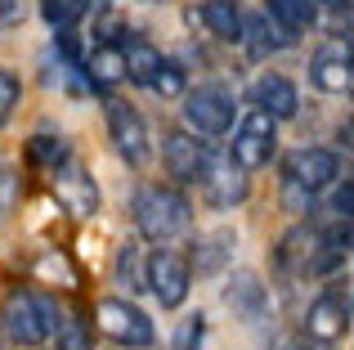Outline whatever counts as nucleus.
<instances>
[{"label": "nucleus", "instance_id": "f257e3e1", "mask_svg": "<svg viewBox=\"0 0 354 350\" xmlns=\"http://www.w3.org/2000/svg\"><path fill=\"white\" fill-rule=\"evenodd\" d=\"M135 211V229L148 238V243H166V238L184 234L193 220V207L180 189H166V184H144L130 202Z\"/></svg>", "mask_w": 354, "mask_h": 350}, {"label": "nucleus", "instance_id": "f03ea898", "mask_svg": "<svg viewBox=\"0 0 354 350\" xmlns=\"http://www.w3.org/2000/svg\"><path fill=\"white\" fill-rule=\"evenodd\" d=\"M274 149H278L274 117L247 113V117L238 122V131H234V144H229V162H234L238 171H260V167H269Z\"/></svg>", "mask_w": 354, "mask_h": 350}, {"label": "nucleus", "instance_id": "7ed1b4c3", "mask_svg": "<svg viewBox=\"0 0 354 350\" xmlns=\"http://www.w3.org/2000/svg\"><path fill=\"white\" fill-rule=\"evenodd\" d=\"M184 122L193 126L198 135H225L234 126V95L225 86H198V90H184Z\"/></svg>", "mask_w": 354, "mask_h": 350}, {"label": "nucleus", "instance_id": "20e7f679", "mask_svg": "<svg viewBox=\"0 0 354 350\" xmlns=\"http://www.w3.org/2000/svg\"><path fill=\"white\" fill-rule=\"evenodd\" d=\"M95 315H99V328H104L117 346H148L153 342V319L139 306H130L126 297H104L95 306Z\"/></svg>", "mask_w": 354, "mask_h": 350}, {"label": "nucleus", "instance_id": "39448f33", "mask_svg": "<svg viewBox=\"0 0 354 350\" xmlns=\"http://www.w3.org/2000/svg\"><path fill=\"white\" fill-rule=\"evenodd\" d=\"M144 283L153 288V297L162 301L166 310L184 306V297H189V283H193V265L184 261V256L175 252H153L144 265Z\"/></svg>", "mask_w": 354, "mask_h": 350}, {"label": "nucleus", "instance_id": "423d86ee", "mask_svg": "<svg viewBox=\"0 0 354 350\" xmlns=\"http://www.w3.org/2000/svg\"><path fill=\"white\" fill-rule=\"evenodd\" d=\"M108 135H113L117 153L130 162V167H144L148 162V126L130 104H117V99L108 104Z\"/></svg>", "mask_w": 354, "mask_h": 350}, {"label": "nucleus", "instance_id": "0eeeda50", "mask_svg": "<svg viewBox=\"0 0 354 350\" xmlns=\"http://www.w3.org/2000/svg\"><path fill=\"white\" fill-rule=\"evenodd\" d=\"M310 81L323 90V95H350L354 72H350V45L346 41H328L314 50L310 59Z\"/></svg>", "mask_w": 354, "mask_h": 350}, {"label": "nucleus", "instance_id": "6e6552de", "mask_svg": "<svg viewBox=\"0 0 354 350\" xmlns=\"http://www.w3.org/2000/svg\"><path fill=\"white\" fill-rule=\"evenodd\" d=\"M341 175V162L332 149H301L287 158V184H296L301 193H319Z\"/></svg>", "mask_w": 354, "mask_h": 350}, {"label": "nucleus", "instance_id": "1a4fd4ad", "mask_svg": "<svg viewBox=\"0 0 354 350\" xmlns=\"http://www.w3.org/2000/svg\"><path fill=\"white\" fill-rule=\"evenodd\" d=\"M162 162L180 184H198L202 171H207V162H211V153H207L202 140H193V135H184V131H171L162 140Z\"/></svg>", "mask_w": 354, "mask_h": 350}, {"label": "nucleus", "instance_id": "9d476101", "mask_svg": "<svg viewBox=\"0 0 354 350\" xmlns=\"http://www.w3.org/2000/svg\"><path fill=\"white\" fill-rule=\"evenodd\" d=\"M50 180H54V198L63 202V211H72V216H95L99 211V184L90 180V171L63 162L59 171H50Z\"/></svg>", "mask_w": 354, "mask_h": 350}, {"label": "nucleus", "instance_id": "9b49d317", "mask_svg": "<svg viewBox=\"0 0 354 350\" xmlns=\"http://www.w3.org/2000/svg\"><path fill=\"white\" fill-rule=\"evenodd\" d=\"M0 324H5L9 342H18V346H41L45 342V324H41V310H36L32 292H9L5 310H0Z\"/></svg>", "mask_w": 354, "mask_h": 350}, {"label": "nucleus", "instance_id": "f8f14e48", "mask_svg": "<svg viewBox=\"0 0 354 350\" xmlns=\"http://www.w3.org/2000/svg\"><path fill=\"white\" fill-rule=\"evenodd\" d=\"M251 104H256V113L274 117V122H283V117H296V108H301V95H296V86L283 77V72H265V77L251 81Z\"/></svg>", "mask_w": 354, "mask_h": 350}, {"label": "nucleus", "instance_id": "ddd939ff", "mask_svg": "<svg viewBox=\"0 0 354 350\" xmlns=\"http://www.w3.org/2000/svg\"><path fill=\"white\" fill-rule=\"evenodd\" d=\"M346 328H350V301L337 292H323L305 315V333L314 342H337V337H346Z\"/></svg>", "mask_w": 354, "mask_h": 350}, {"label": "nucleus", "instance_id": "4468645a", "mask_svg": "<svg viewBox=\"0 0 354 350\" xmlns=\"http://www.w3.org/2000/svg\"><path fill=\"white\" fill-rule=\"evenodd\" d=\"M189 23L211 32L216 41H242V9L234 0H202V5H189Z\"/></svg>", "mask_w": 354, "mask_h": 350}, {"label": "nucleus", "instance_id": "2eb2a0df", "mask_svg": "<svg viewBox=\"0 0 354 350\" xmlns=\"http://www.w3.org/2000/svg\"><path fill=\"white\" fill-rule=\"evenodd\" d=\"M202 189H207V198L216 202V207H238L242 198H247V171H238L234 162H207V171H202Z\"/></svg>", "mask_w": 354, "mask_h": 350}, {"label": "nucleus", "instance_id": "dca6fc26", "mask_svg": "<svg viewBox=\"0 0 354 350\" xmlns=\"http://www.w3.org/2000/svg\"><path fill=\"white\" fill-rule=\"evenodd\" d=\"M81 72H86V81L95 90H113L117 81H126V63H121V45H99V50H90L86 59H81Z\"/></svg>", "mask_w": 354, "mask_h": 350}, {"label": "nucleus", "instance_id": "f3484780", "mask_svg": "<svg viewBox=\"0 0 354 350\" xmlns=\"http://www.w3.org/2000/svg\"><path fill=\"white\" fill-rule=\"evenodd\" d=\"M350 256V220L332 225L323 238H314V252H310V270L314 274H332L341 261Z\"/></svg>", "mask_w": 354, "mask_h": 350}, {"label": "nucleus", "instance_id": "a211bd4d", "mask_svg": "<svg viewBox=\"0 0 354 350\" xmlns=\"http://www.w3.org/2000/svg\"><path fill=\"white\" fill-rule=\"evenodd\" d=\"M242 45H247L251 54H278V50H287L292 45V36L283 32V27H269V18L265 14H242Z\"/></svg>", "mask_w": 354, "mask_h": 350}, {"label": "nucleus", "instance_id": "6ab92c4d", "mask_svg": "<svg viewBox=\"0 0 354 350\" xmlns=\"http://www.w3.org/2000/svg\"><path fill=\"white\" fill-rule=\"evenodd\" d=\"M225 301H229V310H234V315L260 319V310H265V283H260L251 270H238L234 283L225 288Z\"/></svg>", "mask_w": 354, "mask_h": 350}, {"label": "nucleus", "instance_id": "aec40b11", "mask_svg": "<svg viewBox=\"0 0 354 350\" xmlns=\"http://www.w3.org/2000/svg\"><path fill=\"white\" fill-rule=\"evenodd\" d=\"M269 18H274L287 36H296V32H305V27H314L319 5H314V0H269Z\"/></svg>", "mask_w": 354, "mask_h": 350}, {"label": "nucleus", "instance_id": "412c9836", "mask_svg": "<svg viewBox=\"0 0 354 350\" xmlns=\"http://www.w3.org/2000/svg\"><path fill=\"white\" fill-rule=\"evenodd\" d=\"M229 252H234V234H229V229H216V234L198 238V252H193V265H198V274H216L220 265L229 261Z\"/></svg>", "mask_w": 354, "mask_h": 350}, {"label": "nucleus", "instance_id": "4be33fe9", "mask_svg": "<svg viewBox=\"0 0 354 350\" xmlns=\"http://www.w3.org/2000/svg\"><path fill=\"white\" fill-rule=\"evenodd\" d=\"M121 63H126V81H139V86H148L157 72V63H162V50H153L148 41H130L126 50H121Z\"/></svg>", "mask_w": 354, "mask_h": 350}, {"label": "nucleus", "instance_id": "5701e85b", "mask_svg": "<svg viewBox=\"0 0 354 350\" xmlns=\"http://www.w3.org/2000/svg\"><path fill=\"white\" fill-rule=\"evenodd\" d=\"M27 158L36 162V167H45V171H59L63 162H72V149H68V140L63 135H32L27 140Z\"/></svg>", "mask_w": 354, "mask_h": 350}, {"label": "nucleus", "instance_id": "b1692460", "mask_svg": "<svg viewBox=\"0 0 354 350\" xmlns=\"http://www.w3.org/2000/svg\"><path fill=\"white\" fill-rule=\"evenodd\" d=\"M86 14V0H41V18L54 32H72Z\"/></svg>", "mask_w": 354, "mask_h": 350}, {"label": "nucleus", "instance_id": "393cba45", "mask_svg": "<svg viewBox=\"0 0 354 350\" xmlns=\"http://www.w3.org/2000/svg\"><path fill=\"white\" fill-rule=\"evenodd\" d=\"M144 252H139V243H121V252H117V279L126 283L130 292H139V288H148L144 283Z\"/></svg>", "mask_w": 354, "mask_h": 350}, {"label": "nucleus", "instance_id": "a878e982", "mask_svg": "<svg viewBox=\"0 0 354 350\" xmlns=\"http://www.w3.org/2000/svg\"><path fill=\"white\" fill-rule=\"evenodd\" d=\"M148 90H157L162 99H180L184 95V68L175 59H162L153 72V81H148Z\"/></svg>", "mask_w": 354, "mask_h": 350}, {"label": "nucleus", "instance_id": "bb28decb", "mask_svg": "<svg viewBox=\"0 0 354 350\" xmlns=\"http://www.w3.org/2000/svg\"><path fill=\"white\" fill-rule=\"evenodd\" d=\"M18 99H23V86H18V77L9 68H0V126L14 117V108H18Z\"/></svg>", "mask_w": 354, "mask_h": 350}, {"label": "nucleus", "instance_id": "cd10ccee", "mask_svg": "<svg viewBox=\"0 0 354 350\" xmlns=\"http://www.w3.org/2000/svg\"><path fill=\"white\" fill-rule=\"evenodd\" d=\"M54 350H95V342H90V333L81 324H63L54 333Z\"/></svg>", "mask_w": 354, "mask_h": 350}, {"label": "nucleus", "instance_id": "c85d7f7f", "mask_svg": "<svg viewBox=\"0 0 354 350\" xmlns=\"http://www.w3.org/2000/svg\"><path fill=\"white\" fill-rule=\"evenodd\" d=\"M202 333H207L202 315L184 319V324H180V333H175V350H198V346H202Z\"/></svg>", "mask_w": 354, "mask_h": 350}, {"label": "nucleus", "instance_id": "c756f323", "mask_svg": "<svg viewBox=\"0 0 354 350\" xmlns=\"http://www.w3.org/2000/svg\"><path fill=\"white\" fill-rule=\"evenodd\" d=\"M18 207V175L0 167V220H9V211Z\"/></svg>", "mask_w": 354, "mask_h": 350}, {"label": "nucleus", "instance_id": "7c9ffc66", "mask_svg": "<svg viewBox=\"0 0 354 350\" xmlns=\"http://www.w3.org/2000/svg\"><path fill=\"white\" fill-rule=\"evenodd\" d=\"M350 207H354V184H350V180H341V189L332 193V211H337L341 220H350Z\"/></svg>", "mask_w": 354, "mask_h": 350}, {"label": "nucleus", "instance_id": "2f4dec72", "mask_svg": "<svg viewBox=\"0 0 354 350\" xmlns=\"http://www.w3.org/2000/svg\"><path fill=\"white\" fill-rule=\"evenodd\" d=\"M23 18V0H0V23H14Z\"/></svg>", "mask_w": 354, "mask_h": 350}, {"label": "nucleus", "instance_id": "473e14b6", "mask_svg": "<svg viewBox=\"0 0 354 350\" xmlns=\"http://www.w3.org/2000/svg\"><path fill=\"white\" fill-rule=\"evenodd\" d=\"M86 5H95V9H108V5H113V0H86Z\"/></svg>", "mask_w": 354, "mask_h": 350}, {"label": "nucleus", "instance_id": "72a5a7b5", "mask_svg": "<svg viewBox=\"0 0 354 350\" xmlns=\"http://www.w3.org/2000/svg\"><path fill=\"white\" fill-rule=\"evenodd\" d=\"M323 5H332V9H346V0H323Z\"/></svg>", "mask_w": 354, "mask_h": 350}]
</instances>
